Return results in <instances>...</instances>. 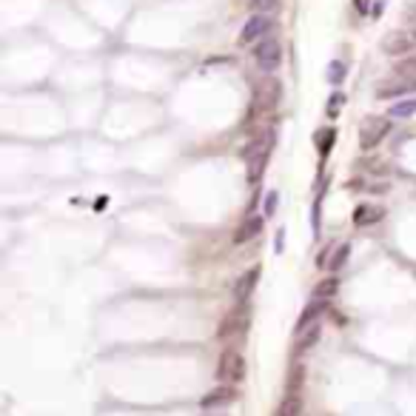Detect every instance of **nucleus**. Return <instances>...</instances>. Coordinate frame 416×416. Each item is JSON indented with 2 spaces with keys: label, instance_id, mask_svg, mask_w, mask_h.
Instances as JSON below:
<instances>
[{
  "label": "nucleus",
  "instance_id": "23",
  "mask_svg": "<svg viewBox=\"0 0 416 416\" xmlns=\"http://www.w3.org/2000/svg\"><path fill=\"white\" fill-rule=\"evenodd\" d=\"M413 40H416V32H413Z\"/></svg>",
  "mask_w": 416,
  "mask_h": 416
},
{
  "label": "nucleus",
  "instance_id": "9",
  "mask_svg": "<svg viewBox=\"0 0 416 416\" xmlns=\"http://www.w3.org/2000/svg\"><path fill=\"white\" fill-rule=\"evenodd\" d=\"M410 37L408 35H402V32H394L390 37H385L382 40V49L388 52V55H405V52H410Z\"/></svg>",
  "mask_w": 416,
  "mask_h": 416
},
{
  "label": "nucleus",
  "instance_id": "2",
  "mask_svg": "<svg viewBox=\"0 0 416 416\" xmlns=\"http://www.w3.org/2000/svg\"><path fill=\"white\" fill-rule=\"evenodd\" d=\"M243 377H245V359H243V354L234 351V348L223 351L220 365H217V379L228 382V385H237Z\"/></svg>",
  "mask_w": 416,
  "mask_h": 416
},
{
  "label": "nucleus",
  "instance_id": "6",
  "mask_svg": "<svg viewBox=\"0 0 416 416\" xmlns=\"http://www.w3.org/2000/svg\"><path fill=\"white\" fill-rule=\"evenodd\" d=\"M271 29H274L271 17H265V15H254V17H248V20H245L240 40H243V43H251V40L263 37V35H265V32H271Z\"/></svg>",
  "mask_w": 416,
  "mask_h": 416
},
{
  "label": "nucleus",
  "instance_id": "11",
  "mask_svg": "<svg viewBox=\"0 0 416 416\" xmlns=\"http://www.w3.org/2000/svg\"><path fill=\"white\" fill-rule=\"evenodd\" d=\"M257 100H260V106H265V108L276 106V100H280V86H276L274 80L263 83V86H260V91H257Z\"/></svg>",
  "mask_w": 416,
  "mask_h": 416
},
{
  "label": "nucleus",
  "instance_id": "20",
  "mask_svg": "<svg viewBox=\"0 0 416 416\" xmlns=\"http://www.w3.org/2000/svg\"><path fill=\"white\" fill-rule=\"evenodd\" d=\"M254 6L263 9V12H271V9L280 6V0H254Z\"/></svg>",
  "mask_w": 416,
  "mask_h": 416
},
{
  "label": "nucleus",
  "instance_id": "4",
  "mask_svg": "<svg viewBox=\"0 0 416 416\" xmlns=\"http://www.w3.org/2000/svg\"><path fill=\"white\" fill-rule=\"evenodd\" d=\"M254 60H257V66L263 68V72H274V68L280 66V60H283L280 43H276L274 37H265L257 49H254Z\"/></svg>",
  "mask_w": 416,
  "mask_h": 416
},
{
  "label": "nucleus",
  "instance_id": "12",
  "mask_svg": "<svg viewBox=\"0 0 416 416\" xmlns=\"http://www.w3.org/2000/svg\"><path fill=\"white\" fill-rule=\"evenodd\" d=\"M299 410H303V402H299V397L291 390V394L280 402V408H276V416H299Z\"/></svg>",
  "mask_w": 416,
  "mask_h": 416
},
{
  "label": "nucleus",
  "instance_id": "5",
  "mask_svg": "<svg viewBox=\"0 0 416 416\" xmlns=\"http://www.w3.org/2000/svg\"><path fill=\"white\" fill-rule=\"evenodd\" d=\"M410 91H416V77H388L385 83L377 86V97L379 100H390V97H402V95H410Z\"/></svg>",
  "mask_w": 416,
  "mask_h": 416
},
{
  "label": "nucleus",
  "instance_id": "14",
  "mask_svg": "<svg viewBox=\"0 0 416 416\" xmlns=\"http://www.w3.org/2000/svg\"><path fill=\"white\" fill-rule=\"evenodd\" d=\"M334 291H337V280H334V276H331V280H325V283H319V285L314 288V296H316V299H325V303H328V299L334 296Z\"/></svg>",
  "mask_w": 416,
  "mask_h": 416
},
{
  "label": "nucleus",
  "instance_id": "13",
  "mask_svg": "<svg viewBox=\"0 0 416 416\" xmlns=\"http://www.w3.org/2000/svg\"><path fill=\"white\" fill-rule=\"evenodd\" d=\"M390 117H413L416 114V97L413 100H402V103H394L390 106Z\"/></svg>",
  "mask_w": 416,
  "mask_h": 416
},
{
  "label": "nucleus",
  "instance_id": "16",
  "mask_svg": "<svg viewBox=\"0 0 416 416\" xmlns=\"http://www.w3.org/2000/svg\"><path fill=\"white\" fill-rule=\"evenodd\" d=\"M316 339H319V322H316V325H311L308 331H303V339H299V351H308Z\"/></svg>",
  "mask_w": 416,
  "mask_h": 416
},
{
  "label": "nucleus",
  "instance_id": "8",
  "mask_svg": "<svg viewBox=\"0 0 416 416\" xmlns=\"http://www.w3.org/2000/svg\"><path fill=\"white\" fill-rule=\"evenodd\" d=\"M257 280H260V268H251V271H245V274L240 276V283H237V288H234V294H237L240 303H245V299L254 294V288H257Z\"/></svg>",
  "mask_w": 416,
  "mask_h": 416
},
{
  "label": "nucleus",
  "instance_id": "15",
  "mask_svg": "<svg viewBox=\"0 0 416 416\" xmlns=\"http://www.w3.org/2000/svg\"><path fill=\"white\" fill-rule=\"evenodd\" d=\"M345 72H348V68H345V63H342V60H334V63L328 66V80H331L334 86H339V83L345 80Z\"/></svg>",
  "mask_w": 416,
  "mask_h": 416
},
{
  "label": "nucleus",
  "instance_id": "21",
  "mask_svg": "<svg viewBox=\"0 0 416 416\" xmlns=\"http://www.w3.org/2000/svg\"><path fill=\"white\" fill-rule=\"evenodd\" d=\"M276 200H280V197H276V191H268V197H265V214L276 211Z\"/></svg>",
  "mask_w": 416,
  "mask_h": 416
},
{
  "label": "nucleus",
  "instance_id": "1",
  "mask_svg": "<svg viewBox=\"0 0 416 416\" xmlns=\"http://www.w3.org/2000/svg\"><path fill=\"white\" fill-rule=\"evenodd\" d=\"M274 149V131L265 129L260 137H254L251 146L245 149V163H248V182H260L265 166H268V157Z\"/></svg>",
  "mask_w": 416,
  "mask_h": 416
},
{
  "label": "nucleus",
  "instance_id": "3",
  "mask_svg": "<svg viewBox=\"0 0 416 416\" xmlns=\"http://www.w3.org/2000/svg\"><path fill=\"white\" fill-rule=\"evenodd\" d=\"M390 131V123L388 117H368L362 126H359V146L362 149H377Z\"/></svg>",
  "mask_w": 416,
  "mask_h": 416
},
{
  "label": "nucleus",
  "instance_id": "7",
  "mask_svg": "<svg viewBox=\"0 0 416 416\" xmlns=\"http://www.w3.org/2000/svg\"><path fill=\"white\" fill-rule=\"evenodd\" d=\"M382 217H385L382 205H371V202H362V205H357V211H354V223H357L359 228L377 225V223H379Z\"/></svg>",
  "mask_w": 416,
  "mask_h": 416
},
{
  "label": "nucleus",
  "instance_id": "10",
  "mask_svg": "<svg viewBox=\"0 0 416 416\" xmlns=\"http://www.w3.org/2000/svg\"><path fill=\"white\" fill-rule=\"evenodd\" d=\"M260 231H263V217H245L234 234V243H248L251 237H257Z\"/></svg>",
  "mask_w": 416,
  "mask_h": 416
},
{
  "label": "nucleus",
  "instance_id": "22",
  "mask_svg": "<svg viewBox=\"0 0 416 416\" xmlns=\"http://www.w3.org/2000/svg\"><path fill=\"white\" fill-rule=\"evenodd\" d=\"M339 103H345V95H334V97H331V106H328V111H331V117H334V114H337Z\"/></svg>",
  "mask_w": 416,
  "mask_h": 416
},
{
  "label": "nucleus",
  "instance_id": "19",
  "mask_svg": "<svg viewBox=\"0 0 416 416\" xmlns=\"http://www.w3.org/2000/svg\"><path fill=\"white\" fill-rule=\"evenodd\" d=\"M225 399H231V390H228V388H223L220 394H214V397H208V399H202V408H214L217 402H225Z\"/></svg>",
  "mask_w": 416,
  "mask_h": 416
},
{
  "label": "nucleus",
  "instance_id": "17",
  "mask_svg": "<svg viewBox=\"0 0 416 416\" xmlns=\"http://www.w3.org/2000/svg\"><path fill=\"white\" fill-rule=\"evenodd\" d=\"M397 75H402V77H416V57H408V60L397 63Z\"/></svg>",
  "mask_w": 416,
  "mask_h": 416
},
{
  "label": "nucleus",
  "instance_id": "18",
  "mask_svg": "<svg viewBox=\"0 0 416 416\" xmlns=\"http://www.w3.org/2000/svg\"><path fill=\"white\" fill-rule=\"evenodd\" d=\"M348 251H351L348 245H339V248H337V254H334V263H331L328 268H331V271H339V268L345 265V260H348Z\"/></svg>",
  "mask_w": 416,
  "mask_h": 416
}]
</instances>
